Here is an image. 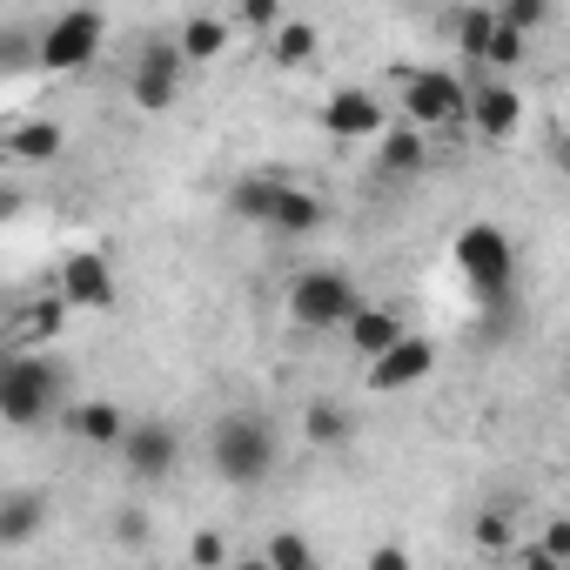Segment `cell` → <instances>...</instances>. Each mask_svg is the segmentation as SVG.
<instances>
[{
  "label": "cell",
  "mask_w": 570,
  "mask_h": 570,
  "mask_svg": "<svg viewBox=\"0 0 570 570\" xmlns=\"http://www.w3.org/2000/svg\"><path fill=\"white\" fill-rule=\"evenodd\" d=\"M490 28H497V8H463V14L450 21V35L463 41V55H483V41H490Z\"/></svg>",
  "instance_id": "cell-26"
},
{
  "label": "cell",
  "mask_w": 570,
  "mask_h": 570,
  "mask_svg": "<svg viewBox=\"0 0 570 570\" xmlns=\"http://www.w3.org/2000/svg\"><path fill=\"white\" fill-rule=\"evenodd\" d=\"M450 255H456L463 282H470L483 303H503V296H510V282H517V248H510V235H503L497 222H463L456 242H450Z\"/></svg>",
  "instance_id": "cell-4"
},
{
  "label": "cell",
  "mask_w": 570,
  "mask_h": 570,
  "mask_svg": "<svg viewBox=\"0 0 570 570\" xmlns=\"http://www.w3.org/2000/svg\"><path fill=\"white\" fill-rule=\"evenodd\" d=\"M316 48H323V35H316L309 21H275V28H268V55H275V68H309Z\"/></svg>",
  "instance_id": "cell-20"
},
{
  "label": "cell",
  "mask_w": 570,
  "mask_h": 570,
  "mask_svg": "<svg viewBox=\"0 0 570 570\" xmlns=\"http://www.w3.org/2000/svg\"><path fill=\"white\" fill-rule=\"evenodd\" d=\"M262 557H268L275 570H309V563H316V543H309L303 530H275V537L262 543Z\"/></svg>",
  "instance_id": "cell-23"
},
{
  "label": "cell",
  "mask_w": 570,
  "mask_h": 570,
  "mask_svg": "<svg viewBox=\"0 0 570 570\" xmlns=\"http://www.w3.org/2000/svg\"><path fill=\"white\" fill-rule=\"evenodd\" d=\"M61 323H68V303H61V296H55V303H35V309H21V343L41 350V343L61 336Z\"/></svg>",
  "instance_id": "cell-24"
},
{
  "label": "cell",
  "mask_w": 570,
  "mask_h": 570,
  "mask_svg": "<svg viewBox=\"0 0 570 570\" xmlns=\"http://www.w3.org/2000/svg\"><path fill=\"white\" fill-rule=\"evenodd\" d=\"M61 370L41 350H0V423L8 430H41L61 416Z\"/></svg>",
  "instance_id": "cell-2"
},
{
  "label": "cell",
  "mask_w": 570,
  "mask_h": 570,
  "mask_svg": "<svg viewBox=\"0 0 570 570\" xmlns=\"http://www.w3.org/2000/svg\"><path fill=\"white\" fill-rule=\"evenodd\" d=\"M463 121H470L476 141H510V135L523 128V95H517L510 81H483V88H470Z\"/></svg>",
  "instance_id": "cell-12"
},
{
  "label": "cell",
  "mask_w": 570,
  "mask_h": 570,
  "mask_svg": "<svg viewBox=\"0 0 570 570\" xmlns=\"http://www.w3.org/2000/svg\"><path fill=\"white\" fill-rule=\"evenodd\" d=\"M282 21V0H235V28H248V35H268Z\"/></svg>",
  "instance_id": "cell-28"
},
{
  "label": "cell",
  "mask_w": 570,
  "mask_h": 570,
  "mask_svg": "<svg viewBox=\"0 0 570 570\" xmlns=\"http://www.w3.org/2000/svg\"><path fill=\"white\" fill-rule=\"evenodd\" d=\"M510 543H517V517H510L503 503H490V510L476 517V550H483V557H510Z\"/></svg>",
  "instance_id": "cell-25"
},
{
  "label": "cell",
  "mask_w": 570,
  "mask_h": 570,
  "mask_svg": "<svg viewBox=\"0 0 570 570\" xmlns=\"http://www.w3.org/2000/svg\"><path fill=\"white\" fill-rule=\"evenodd\" d=\"M430 370H436V343L403 330L383 356H370V363H363V390H370V396H403V390H416Z\"/></svg>",
  "instance_id": "cell-9"
},
{
  "label": "cell",
  "mask_w": 570,
  "mask_h": 570,
  "mask_svg": "<svg viewBox=\"0 0 570 570\" xmlns=\"http://www.w3.org/2000/svg\"><path fill=\"white\" fill-rule=\"evenodd\" d=\"M55 296H61L68 309H115V296H121L115 262H108L101 248H75V255L61 262V275H55Z\"/></svg>",
  "instance_id": "cell-11"
},
{
  "label": "cell",
  "mask_w": 570,
  "mask_h": 570,
  "mask_svg": "<svg viewBox=\"0 0 570 570\" xmlns=\"http://www.w3.org/2000/svg\"><path fill=\"white\" fill-rule=\"evenodd\" d=\"M101 35H108L101 8H68V14L48 21V35H41V48H35V68H41V75H81V68L101 55Z\"/></svg>",
  "instance_id": "cell-5"
},
{
  "label": "cell",
  "mask_w": 570,
  "mask_h": 570,
  "mask_svg": "<svg viewBox=\"0 0 570 570\" xmlns=\"http://www.w3.org/2000/svg\"><path fill=\"white\" fill-rule=\"evenodd\" d=\"M121 456H128V476L135 483H168L175 476V463H181V430L175 423H161V416H141V423H128L121 430V443H115Z\"/></svg>",
  "instance_id": "cell-10"
},
{
  "label": "cell",
  "mask_w": 570,
  "mask_h": 570,
  "mask_svg": "<svg viewBox=\"0 0 570 570\" xmlns=\"http://www.w3.org/2000/svg\"><path fill=\"white\" fill-rule=\"evenodd\" d=\"M8 148H14L21 161H61V148H68V135H61L55 121H21V128L8 135Z\"/></svg>",
  "instance_id": "cell-21"
},
{
  "label": "cell",
  "mask_w": 570,
  "mask_h": 570,
  "mask_svg": "<svg viewBox=\"0 0 570 570\" xmlns=\"http://www.w3.org/2000/svg\"><path fill=\"white\" fill-rule=\"evenodd\" d=\"M275 423L262 416V410H228V416H215V430H208V470L228 483V490H255V483H268L275 476Z\"/></svg>",
  "instance_id": "cell-1"
},
{
  "label": "cell",
  "mask_w": 570,
  "mask_h": 570,
  "mask_svg": "<svg viewBox=\"0 0 570 570\" xmlns=\"http://www.w3.org/2000/svg\"><path fill=\"white\" fill-rule=\"evenodd\" d=\"M115 537H121V543H148V517H141V510H121V517H115Z\"/></svg>",
  "instance_id": "cell-31"
},
{
  "label": "cell",
  "mask_w": 570,
  "mask_h": 570,
  "mask_svg": "<svg viewBox=\"0 0 570 570\" xmlns=\"http://www.w3.org/2000/svg\"><path fill=\"white\" fill-rule=\"evenodd\" d=\"M303 436H309L316 450H343V443H356V410H343L336 396H316V403L303 410Z\"/></svg>",
  "instance_id": "cell-17"
},
{
  "label": "cell",
  "mask_w": 570,
  "mask_h": 570,
  "mask_svg": "<svg viewBox=\"0 0 570 570\" xmlns=\"http://www.w3.org/2000/svg\"><path fill=\"white\" fill-rule=\"evenodd\" d=\"M463 101H470V88L443 68H410L403 75V121L423 128V135L430 128H463Z\"/></svg>",
  "instance_id": "cell-8"
},
{
  "label": "cell",
  "mask_w": 570,
  "mask_h": 570,
  "mask_svg": "<svg viewBox=\"0 0 570 570\" xmlns=\"http://www.w3.org/2000/svg\"><path fill=\"white\" fill-rule=\"evenodd\" d=\"M228 35H235V21H222V14H188L181 35H175V48H181L188 61H222Z\"/></svg>",
  "instance_id": "cell-19"
},
{
  "label": "cell",
  "mask_w": 570,
  "mask_h": 570,
  "mask_svg": "<svg viewBox=\"0 0 570 570\" xmlns=\"http://www.w3.org/2000/svg\"><path fill=\"white\" fill-rule=\"evenodd\" d=\"M543 550H550V563H557V570L570 563V523H563V517H550V523H543Z\"/></svg>",
  "instance_id": "cell-29"
},
{
  "label": "cell",
  "mask_w": 570,
  "mask_h": 570,
  "mask_svg": "<svg viewBox=\"0 0 570 570\" xmlns=\"http://www.w3.org/2000/svg\"><path fill=\"white\" fill-rule=\"evenodd\" d=\"M370 570H410V550L403 543H383V550H370Z\"/></svg>",
  "instance_id": "cell-32"
},
{
  "label": "cell",
  "mask_w": 570,
  "mask_h": 570,
  "mask_svg": "<svg viewBox=\"0 0 570 570\" xmlns=\"http://www.w3.org/2000/svg\"><path fill=\"white\" fill-rule=\"evenodd\" d=\"M363 296H356V282L343 268H303L289 282V323H303V330H343V316Z\"/></svg>",
  "instance_id": "cell-6"
},
{
  "label": "cell",
  "mask_w": 570,
  "mask_h": 570,
  "mask_svg": "<svg viewBox=\"0 0 570 570\" xmlns=\"http://www.w3.org/2000/svg\"><path fill=\"white\" fill-rule=\"evenodd\" d=\"M61 423H68V436H75V443H88V450H115V443H121V430H128L121 403H108V396L61 403Z\"/></svg>",
  "instance_id": "cell-14"
},
{
  "label": "cell",
  "mask_w": 570,
  "mask_h": 570,
  "mask_svg": "<svg viewBox=\"0 0 570 570\" xmlns=\"http://www.w3.org/2000/svg\"><path fill=\"white\" fill-rule=\"evenodd\" d=\"M343 336H350V350L370 363V356H383V350L403 336V316H396L390 303H356V309L343 316Z\"/></svg>",
  "instance_id": "cell-15"
},
{
  "label": "cell",
  "mask_w": 570,
  "mask_h": 570,
  "mask_svg": "<svg viewBox=\"0 0 570 570\" xmlns=\"http://www.w3.org/2000/svg\"><path fill=\"white\" fill-rule=\"evenodd\" d=\"M181 68H188V55H181L168 35L141 41V55H135V68H128V101H135L141 115H168V108L181 101Z\"/></svg>",
  "instance_id": "cell-7"
},
{
  "label": "cell",
  "mask_w": 570,
  "mask_h": 570,
  "mask_svg": "<svg viewBox=\"0 0 570 570\" xmlns=\"http://www.w3.org/2000/svg\"><path fill=\"white\" fill-rule=\"evenodd\" d=\"M376 128H383V101L370 88H336L323 101V135L330 141H376Z\"/></svg>",
  "instance_id": "cell-13"
},
{
  "label": "cell",
  "mask_w": 570,
  "mask_h": 570,
  "mask_svg": "<svg viewBox=\"0 0 570 570\" xmlns=\"http://www.w3.org/2000/svg\"><path fill=\"white\" fill-rule=\"evenodd\" d=\"M228 208L268 235H316L323 228V202L296 181H275V175H242L228 188Z\"/></svg>",
  "instance_id": "cell-3"
},
{
  "label": "cell",
  "mask_w": 570,
  "mask_h": 570,
  "mask_svg": "<svg viewBox=\"0 0 570 570\" xmlns=\"http://www.w3.org/2000/svg\"><path fill=\"white\" fill-rule=\"evenodd\" d=\"M523 55H530V35H517V28H503V21H497L476 61H490L497 75H517V68H523Z\"/></svg>",
  "instance_id": "cell-22"
},
{
  "label": "cell",
  "mask_w": 570,
  "mask_h": 570,
  "mask_svg": "<svg viewBox=\"0 0 570 570\" xmlns=\"http://www.w3.org/2000/svg\"><path fill=\"white\" fill-rule=\"evenodd\" d=\"M497 21H503V28H517V35H543V21H550V0H503V8H497Z\"/></svg>",
  "instance_id": "cell-27"
},
{
  "label": "cell",
  "mask_w": 570,
  "mask_h": 570,
  "mask_svg": "<svg viewBox=\"0 0 570 570\" xmlns=\"http://www.w3.org/2000/svg\"><path fill=\"white\" fill-rule=\"evenodd\" d=\"M41 523H48V497H35V490H14V497H0V543H35L41 537Z\"/></svg>",
  "instance_id": "cell-18"
},
{
  "label": "cell",
  "mask_w": 570,
  "mask_h": 570,
  "mask_svg": "<svg viewBox=\"0 0 570 570\" xmlns=\"http://www.w3.org/2000/svg\"><path fill=\"white\" fill-rule=\"evenodd\" d=\"M14 215H21V195H14V188H0V222H14Z\"/></svg>",
  "instance_id": "cell-33"
},
{
  "label": "cell",
  "mask_w": 570,
  "mask_h": 570,
  "mask_svg": "<svg viewBox=\"0 0 570 570\" xmlns=\"http://www.w3.org/2000/svg\"><path fill=\"white\" fill-rule=\"evenodd\" d=\"M423 161H430V141H423V128H410V121H383L376 128V168L390 175V181H403V175H423Z\"/></svg>",
  "instance_id": "cell-16"
},
{
  "label": "cell",
  "mask_w": 570,
  "mask_h": 570,
  "mask_svg": "<svg viewBox=\"0 0 570 570\" xmlns=\"http://www.w3.org/2000/svg\"><path fill=\"white\" fill-rule=\"evenodd\" d=\"M188 557H195V563H202V570H215V563H228V543H222V537H215V530H202V537H195V543H188Z\"/></svg>",
  "instance_id": "cell-30"
}]
</instances>
